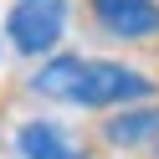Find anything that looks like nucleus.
Masks as SVG:
<instances>
[{"label": "nucleus", "mask_w": 159, "mask_h": 159, "mask_svg": "<svg viewBox=\"0 0 159 159\" xmlns=\"http://www.w3.org/2000/svg\"><path fill=\"white\" fill-rule=\"evenodd\" d=\"M103 134H108V144H113V149H139V144H149V139H159V108L118 113Z\"/></svg>", "instance_id": "obj_5"}, {"label": "nucleus", "mask_w": 159, "mask_h": 159, "mask_svg": "<svg viewBox=\"0 0 159 159\" xmlns=\"http://www.w3.org/2000/svg\"><path fill=\"white\" fill-rule=\"evenodd\" d=\"M154 93V82H149L144 72H134V67L123 62H82V72H77V87L67 103H82V108H108V103H139V98Z\"/></svg>", "instance_id": "obj_1"}, {"label": "nucleus", "mask_w": 159, "mask_h": 159, "mask_svg": "<svg viewBox=\"0 0 159 159\" xmlns=\"http://www.w3.org/2000/svg\"><path fill=\"white\" fill-rule=\"evenodd\" d=\"M16 149H21V159H82V149L57 123H21L16 128Z\"/></svg>", "instance_id": "obj_4"}, {"label": "nucleus", "mask_w": 159, "mask_h": 159, "mask_svg": "<svg viewBox=\"0 0 159 159\" xmlns=\"http://www.w3.org/2000/svg\"><path fill=\"white\" fill-rule=\"evenodd\" d=\"M62 26H67V0H16L5 31H11L16 52L36 57V52H52L62 41Z\"/></svg>", "instance_id": "obj_2"}, {"label": "nucleus", "mask_w": 159, "mask_h": 159, "mask_svg": "<svg viewBox=\"0 0 159 159\" xmlns=\"http://www.w3.org/2000/svg\"><path fill=\"white\" fill-rule=\"evenodd\" d=\"M93 16L103 21V31L123 36V41L159 31V5L154 0H93Z\"/></svg>", "instance_id": "obj_3"}, {"label": "nucleus", "mask_w": 159, "mask_h": 159, "mask_svg": "<svg viewBox=\"0 0 159 159\" xmlns=\"http://www.w3.org/2000/svg\"><path fill=\"white\" fill-rule=\"evenodd\" d=\"M77 72H82V57H57V62H46L41 72H36V93L41 98H72L77 87Z\"/></svg>", "instance_id": "obj_6"}]
</instances>
